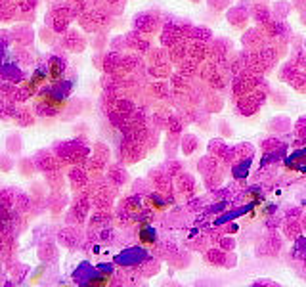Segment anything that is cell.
Returning a JSON list of instances; mask_svg holds the SVG:
<instances>
[{
  "instance_id": "1",
  "label": "cell",
  "mask_w": 306,
  "mask_h": 287,
  "mask_svg": "<svg viewBox=\"0 0 306 287\" xmlns=\"http://www.w3.org/2000/svg\"><path fill=\"white\" fill-rule=\"evenodd\" d=\"M266 100H268L266 90L257 88V90L251 92V94L232 100V104H236L234 105V109H236V113L238 115H241V117H253V115H257L258 111H260V107L264 105Z\"/></svg>"
},
{
  "instance_id": "2",
  "label": "cell",
  "mask_w": 306,
  "mask_h": 287,
  "mask_svg": "<svg viewBox=\"0 0 306 287\" xmlns=\"http://www.w3.org/2000/svg\"><path fill=\"white\" fill-rule=\"evenodd\" d=\"M260 81H262V77L253 75V73H249V71H243V73H239V75L232 77V85H230L232 100L255 92L258 88V85H260Z\"/></svg>"
},
{
  "instance_id": "3",
  "label": "cell",
  "mask_w": 306,
  "mask_h": 287,
  "mask_svg": "<svg viewBox=\"0 0 306 287\" xmlns=\"http://www.w3.org/2000/svg\"><path fill=\"white\" fill-rule=\"evenodd\" d=\"M163 25H165V19H163L161 12H142L134 18V29L147 37L161 33Z\"/></svg>"
},
{
  "instance_id": "4",
  "label": "cell",
  "mask_w": 306,
  "mask_h": 287,
  "mask_svg": "<svg viewBox=\"0 0 306 287\" xmlns=\"http://www.w3.org/2000/svg\"><path fill=\"white\" fill-rule=\"evenodd\" d=\"M258 27L266 33L268 40H281V42H289L291 37H293V29L289 27V23H287L285 19L272 18L270 21L262 23V25H258Z\"/></svg>"
},
{
  "instance_id": "5",
  "label": "cell",
  "mask_w": 306,
  "mask_h": 287,
  "mask_svg": "<svg viewBox=\"0 0 306 287\" xmlns=\"http://www.w3.org/2000/svg\"><path fill=\"white\" fill-rule=\"evenodd\" d=\"M226 21L230 27L241 29L245 31L251 21V10H249V2H239V4H232L226 10Z\"/></svg>"
},
{
  "instance_id": "6",
  "label": "cell",
  "mask_w": 306,
  "mask_h": 287,
  "mask_svg": "<svg viewBox=\"0 0 306 287\" xmlns=\"http://www.w3.org/2000/svg\"><path fill=\"white\" fill-rule=\"evenodd\" d=\"M149 184H151V188L157 193H161V195H165L167 199L171 201V197H174L172 193H174V182H172V178L167 174V172L163 171V167H159V169H153L151 172H149Z\"/></svg>"
},
{
  "instance_id": "7",
  "label": "cell",
  "mask_w": 306,
  "mask_h": 287,
  "mask_svg": "<svg viewBox=\"0 0 306 287\" xmlns=\"http://www.w3.org/2000/svg\"><path fill=\"white\" fill-rule=\"evenodd\" d=\"M159 40H161V46L165 48H171L174 46V44L182 42V40H186L180 25L176 23V19H171V21H167V23L163 25L161 33H159Z\"/></svg>"
},
{
  "instance_id": "8",
  "label": "cell",
  "mask_w": 306,
  "mask_h": 287,
  "mask_svg": "<svg viewBox=\"0 0 306 287\" xmlns=\"http://www.w3.org/2000/svg\"><path fill=\"white\" fill-rule=\"evenodd\" d=\"M234 54V42L226 37H214L209 42V59L220 61Z\"/></svg>"
},
{
  "instance_id": "9",
  "label": "cell",
  "mask_w": 306,
  "mask_h": 287,
  "mask_svg": "<svg viewBox=\"0 0 306 287\" xmlns=\"http://www.w3.org/2000/svg\"><path fill=\"white\" fill-rule=\"evenodd\" d=\"M266 42H268L266 33L258 27V25L245 29L243 35H241V46L247 48V50H258V48L264 46Z\"/></svg>"
},
{
  "instance_id": "10",
  "label": "cell",
  "mask_w": 306,
  "mask_h": 287,
  "mask_svg": "<svg viewBox=\"0 0 306 287\" xmlns=\"http://www.w3.org/2000/svg\"><path fill=\"white\" fill-rule=\"evenodd\" d=\"M249 10H251V19L255 21V25H262L274 18L268 0H249Z\"/></svg>"
},
{
  "instance_id": "11",
  "label": "cell",
  "mask_w": 306,
  "mask_h": 287,
  "mask_svg": "<svg viewBox=\"0 0 306 287\" xmlns=\"http://www.w3.org/2000/svg\"><path fill=\"white\" fill-rule=\"evenodd\" d=\"M226 167L222 165L218 157H214V155H205V157H201L199 161H197V171L199 174L205 178V176H210V174H216V172L224 171Z\"/></svg>"
},
{
  "instance_id": "12",
  "label": "cell",
  "mask_w": 306,
  "mask_h": 287,
  "mask_svg": "<svg viewBox=\"0 0 306 287\" xmlns=\"http://www.w3.org/2000/svg\"><path fill=\"white\" fill-rule=\"evenodd\" d=\"M126 46L134 50V52H140V54H145L149 48H151V40L147 35H143L140 31H132L126 35Z\"/></svg>"
},
{
  "instance_id": "13",
  "label": "cell",
  "mask_w": 306,
  "mask_h": 287,
  "mask_svg": "<svg viewBox=\"0 0 306 287\" xmlns=\"http://www.w3.org/2000/svg\"><path fill=\"white\" fill-rule=\"evenodd\" d=\"M147 90H149V96L153 100H157V102H167L172 94L171 83H167L163 79H155L151 85L147 86Z\"/></svg>"
},
{
  "instance_id": "14",
  "label": "cell",
  "mask_w": 306,
  "mask_h": 287,
  "mask_svg": "<svg viewBox=\"0 0 306 287\" xmlns=\"http://www.w3.org/2000/svg\"><path fill=\"white\" fill-rule=\"evenodd\" d=\"M228 257H230V253L228 251H224L220 245H212V247H209L205 253H203V258L209 262L210 266L226 268V264H228Z\"/></svg>"
},
{
  "instance_id": "15",
  "label": "cell",
  "mask_w": 306,
  "mask_h": 287,
  "mask_svg": "<svg viewBox=\"0 0 306 287\" xmlns=\"http://www.w3.org/2000/svg\"><path fill=\"white\" fill-rule=\"evenodd\" d=\"M188 56L191 59H195V61H207L209 59V42H205V40H188Z\"/></svg>"
},
{
  "instance_id": "16",
  "label": "cell",
  "mask_w": 306,
  "mask_h": 287,
  "mask_svg": "<svg viewBox=\"0 0 306 287\" xmlns=\"http://www.w3.org/2000/svg\"><path fill=\"white\" fill-rule=\"evenodd\" d=\"M207 85H209L210 90H214V92H224V90H228L230 85H232V75L228 73H222V71H216V73H212V75L205 81Z\"/></svg>"
},
{
  "instance_id": "17",
  "label": "cell",
  "mask_w": 306,
  "mask_h": 287,
  "mask_svg": "<svg viewBox=\"0 0 306 287\" xmlns=\"http://www.w3.org/2000/svg\"><path fill=\"white\" fill-rule=\"evenodd\" d=\"M174 190L178 191L180 195H190L191 191L195 190V178H193V174H190L188 171L178 174V176L174 178Z\"/></svg>"
},
{
  "instance_id": "18",
  "label": "cell",
  "mask_w": 306,
  "mask_h": 287,
  "mask_svg": "<svg viewBox=\"0 0 306 287\" xmlns=\"http://www.w3.org/2000/svg\"><path fill=\"white\" fill-rule=\"evenodd\" d=\"M174 71L182 73L184 77H190V79H197V77H199V71H201V63L188 56V57H184L180 63L176 65Z\"/></svg>"
},
{
  "instance_id": "19",
  "label": "cell",
  "mask_w": 306,
  "mask_h": 287,
  "mask_svg": "<svg viewBox=\"0 0 306 287\" xmlns=\"http://www.w3.org/2000/svg\"><path fill=\"white\" fill-rule=\"evenodd\" d=\"M302 232H304V228H302V224H300V219L285 220V224H283V236H285V239L295 241V239H298L302 236Z\"/></svg>"
},
{
  "instance_id": "20",
  "label": "cell",
  "mask_w": 306,
  "mask_h": 287,
  "mask_svg": "<svg viewBox=\"0 0 306 287\" xmlns=\"http://www.w3.org/2000/svg\"><path fill=\"white\" fill-rule=\"evenodd\" d=\"M174 71H172V63L171 61H161V63H153V65H147V75L151 79H169Z\"/></svg>"
},
{
  "instance_id": "21",
  "label": "cell",
  "mask_w": 306,
  "mask_h": 287,
  "mask_svg": "<svg viewBox=\"0 0 306 287\" xmlns=\"http://www.w3.org/2000/svg\"><path fill=\"white\" fill-rule=\"evenodd\" d=\"M167 52H169V61L172 65H178L184 57H188V40H182L178 44L167 48Z\"/></svg>"
},
{
  "instance_id": "22",
  "label": "cell",
  "mask_w": 306,
  "mask_h": 287,
  "mask_svg": "<svg viewBox=\"0 0 306 287\" xmlns=\"http://www.w3.org/2000/svg\"><path fill=\"white\" fill-rule=\"evenodd\" d=\"M199 138L195 134H182L180 138V150L184 155H193V153L199 150Z\"/></svg>"
},
{
  "instance_id": "23",
  "label": "cell",
  "mask_w": 306,
  "mask_h": 287,
  "mask_svg": "<svg viewBox=\"0 0 306 287\" xmlns=\"http://www.w3.org/2000/svg\"><path fill=\"white\" fill-rule=\"evenodd\" d=\"M287 85L298 94H306V73L302 69H296L295 73L287 79Z\"/></svg>"
},
{
  "instance_id": "24",
  "label": "cell",
  "mask_w": 306,
  "mask_h": 287,
  "mask_svg": "<svg viewBox=\"0 0 306 287\" xmlns=\"http://www.w3.org/2000/svg\"><path fill=\"white\" fill-rule=\"evenodd\" d=\"M184 126L186 123L182 121V117L178 113H169L167 117V134H174V136H182L184 134Z\"/></svg>"
},
{
  "instance_id": "25",
  "label": "cell",
  "mask_w": 306,
  "mask_h": 287,
  "mask_svg": "<svg viewBox=\"0 0 306 287\" xmlns=\"http://www.w3.org/2000/svg\"><path fill=\"white\" fill-rule=\"evenodd\" d=\"M145 61L153 65V63H161V61H169V52L165 46H151L145 52Z\"/></svg>"
},
{
  "instance_id": "26",
  "label": "cell",
  "mask_w": 306,
  "mask_h": 287,
  "mask_svg": "<svg viewBox=\"0 0 306 287\" xmlns=\"http://www.w3.org/2000/svg\"><path fill=\"white\" fill-rule=\"evenodd\" d=\"M222 107H224V100H222L220 92H210V94L205 98V102H203V109H205L207 113H216Z\"/></svg>"
},
{
  "instance_id": "27",
  "label": "cell",
  "mask_w": 306,
  "mask_h": 287,
  "mask_svg": "<svg viewBox=\"0 0 306 287\" xmlns=\"http://www.w3.org/2000/svg\"><path fill=\"white\" fill-rule=\"evenodd\" d=\"M163 171L167 172L172 180H174L178 174H182V172L186 171V167H184V163H182L180 159H176V157H169L167 161L163 163Z\"/></svg>"
},
{
  "instance_id": "28",
  "label": "cell",
  "mask_w": 306,
  "mask_h": 287,
  "mask_svg": "<svg viewBox=\"0 0 306 287\" xmlns=\"http://www.w3.org/2000/svg\"><path fill=\"white\" fill-rule=\"evenodd\" d=\"M169 83H171L172 90H190L191 85H193V79H190V77H184L182 73L174 71V73L169 77Z\"/></svg>"
},
{
  "instance_id": "29",
  "label": "cell",
  "mask_w": 306,
  "mask_h": 287,
  "mask_svg": "<svg viewBox=\"0 0 306 287\" xmlns=\"http://www.w3.org/2000/svg\"><path fill=\"white\" fill-rule=\"evenodd\" d=\"M201 107H193V105H184L182 109H178L176 113L182 117V121L186 124H193L197 123V117H199Z\"/></svg>"
},
{
  "instance_id": "30",
  "label": "cell",
  "mask_w": 306,
  "mask_h": 287,
  "mask_svg": "<svg viewBox=\"0 0 306 287\" xmlns=\"http://www.w3.org/2000/svg\"><path fill=\"white\" fill-rule=\"evenodd\" d=\"M291 12H293V6L287 0H277L276 4L272 6V16L276 19H287Z\"/></svg>"
},
{
  "instance_id": "31",
  "label": "cell",
  "mask_w": 306,
  "mask_h": 287,
  "mask_svg": "<svg viewBox=\"0 0 306 287\" xmlns=\"http://www.w3.org/2000/svg\"><path fill=\"white\" fill-rule=\"evenodd\" d=\"M234 148H236V163L247 161V159H251V157L255 155V148L249 142L238 144V146H234Z\"/></svg>"
},
{
  "instance_id": "32",
  "label": "cell",
  "mask_w": 306,
  "mask_h": 287,
  "mask_svg": "<svg viewBox=\"0 0 306 287\" xmlns=\"http://www.w3.org/2000/svg\"><path fill=\"white\" fill-rule=\"evenodd\" d=\"M169 262H171L172 268H186V266H190L191 257H190V253H186V251H176V253L169 258Z\"/></svg>"
},
{
  "instance_id": "33",
  "label": "cell",
  "mask_w": 306,
  "mask_h": 287,
  "mask_svg": "<svg viewBox=\"0 0 306 287\" xmlns=\"http://www.w3.org/2000/svg\"><path fill=\"white\" fill-rule=\"evenodd\" d=\"M228 144L224 142L222 138H214V140H210L209 142V153L210 155H214V157H218V159H222L224 157V153L228 152Z\"/></svg>"
},
{
  "instance_id": "34",
  "label": "cell",
  "mask_w": 306,
  "mask_h": 287,
  "mask_svg": "<svg viewBox=\"0 0 306 287\" xmlns=\"http://www.w3.org/2000/svg\"><path fill=\"white\" fill-rule=\"evenodd\" d=\"M180 138L182 136L167 134V142H165V153H167V157H176V153L180 150Z\"/></svg>"
},
{
  "instance_id": "35",
  "label": "cell",
  "mask_w": 306,
  "mask_h": 287,
  "mask_svg": "<svg viewBox=\"0 0 306 287\" xmlns=\"http://www.w3.org/2000/svg\"><path fill=\"white\" fill-rule=\"evenodd\" d=\"M140 65H143V61L138 56H124L121 57V69L130 73V71H136Z\"/></svg>"
},
{
  "instance_id": "36",
  "label": "cell",
  "mask_w": 306,
  "mask_h": 287,
  "mask_svg": "<svg viewBox=\"0 0 306 287\" xmlns=\"http://www.w3.org/2000/svg\"><path fill=\"white\" fill-rule=\"evenodd\" d=\"M205 2H207V8L212 14H222L234 4V0H205Z\"/></svg>"
},
{
  "instance_id": "37",
  "label": "cell",
  "mask_w": 306,
  "mask_h": 287,
  "mask_svg": "<svg viewBox=\"0 0 306 287\" xmlns=\"http://www.w3.org/2000/svg\"><path fill=\"white\" fill-rule=\"evenodd\" d=\"M296 69H300V67H296L295 63L289 59V61H285L283 65H279V69H277V79L283 81V83H287V79L293 75Z\"/></svg>"
},
{
  "instance_id": "38",
  "label": "cell",
  "mask_w": 306,
  "mask_h": 287,
  "mask_svg": "<svg viewBox=\"0 0 306 287\" xmlns=\"http://www.w3.org/2000/svg\"><path fill=\"white\" fill-rule=\"evenodd\" d=\"M167 117H169V113H163V111H155L153 113V117H151V128L153 130H165L167 128Z\"/></svg>"
},
{
  "instance_id": "39",
  "label": "cell",
  "mask_w": 306,
  "mask_h": 287,
  "mask_svg": "<svg viewBox=\"0 0 306 287\" xmlns=\"http://www.w3.org/2000/svg\"><path fill=\"white\" fill-rule=\"evenodd\" d=\"M289 126H291V123L287 121L285 117H281V119L277 117L274 121H270V126H268V128H270L272 132H285V130H289Z\"/></svg>"
},
{
  "instance_id": "40",
  "label": "cell",
  "mask_w": 306,
  "mask_h": 287,
  "mask_svg": "<svg viewBox=\"0 0 306 287\" xmlns=\"http://www.w3.org/2000/svg\"><path fill=\"white\" fill-rule=\"evenodd\" d=\"M283 144H281V140L279 138H266V140H262V144H260V148H262V152H277L279 148H281Z\"/></svg>"
},
{
  "instance_id": "41",
  "label": "cell",
  "mask_w": 306,
  "mask_h": 287,
  "mask_svg": "<svg viewBox=\"0 0 306 287\" xmlns=\"http://www.w3.org/2000/svg\"><path fill=\"white\" fill-rule=\"evenodd\" d=\"M117 109H119V113L124 115V117H128V115H132L136 111V105H134L132 100H121L119 104H117Z\"/></svg>"
},
{
  "instance_id": "42",
  "label": "cell",
  "mask_w": 306,
  "mask_h": 287,
  "mask_svg": "<svg viewBox=\"0 0 306 287\" xmlns=\"http://www.w3.org/2000/svg\"><path fill=\"white\" fill-rule=\"evenodd\" d=\"M209 245H212V243H210V239L207 234H205V236H199V238L191 243V247L195 249V251H199V253H205V251L209 249Z\"/></svg>"
},
{
  "instance_id": "43",
  "label": "cell",
  "mask_w": 306,
  "mask_h": 287,
  "mask_svg": "<svg viewBox=\"0 0 306 287\" xmlns=\"http://www.w3.org/2000/svg\"><path fill=\"white\" fill-rule=\"evenodd\" d=\"M216 245H220V247L224 249V251H228V253H232L234 249H236V239L230 238V236H222L220 238V241L216 243Z\"/></svg>"
},
{
  "instance_id": "44",
  "label": "cell",
  "mask_w": 306,
  "mask_h": 287,
  "mask_svg": "<svg viewBox=\"0 0 306 287\" xmlns=\"http://www.w3.org/2000/svg\"><path fill=\"white\" fill-rule=\"evenodd\" d=\"M126 180H128V174H126L123 169L113 167V182H115V184H117V186H123Z\"/></svg>"
},
{
  "instance_id": "45",
  "label": "cell",
  "mask_w": 306,
  "mask_h": 287,
  "mask_svg": "<svg viewBox=\"0 0 306 287\" xmlns=\"http://www.w3.org/2000/svg\"><path fill=\"white\" fill-rule=\"evenodd\" d=\"M289 44H291V52H300V50H304V38L298 37V35H293L291 40H289Z\"/></svg>"
},
{
  "instance_id": "46",
  "label": "cell",
  "mask_w": 306,
  "mask_h": 287,
  "mask_svg": "<svg viewBox=\"0 0 306 287\" xmlns=\"http://www.w3.org/2000/svg\"><path fill=\"white\" fill-rule=\"evenodd\" d=\"M149 186H151L149 182L138 180V182H136V188H134V190H136V193H143V195H147V193H149Z\"/></svg>"
},
{
  "instance_id": "47",
  "label": "cell",
  "mask_w": 306,
  "mask_h": 287,
  "mask_svg": "<svg viewBox=\"0 0 306 287\" xmlns=\"http://www.w3.org/2000/svg\"><path fill=\"white\" fill-rule=\"evenodd\" d=\"M291 6H293V10H296V12H306V0H293Z\"/></svg>"
},
{
  "instance_id": "48",
  "label": "cell",
  "mask_w": 306,
  "mask_h": 287,
  "mask_svg": "<svg viewBox=\"0 0 306 287\" xmlns=\"http://www.w3.org/2000/svg\"><path fill=\"white\" fill-rule=\"evenodd\" d=\"M274 96H276V98H274V102H276V104H285L287 100H285V94H281V92H274Z\"/></svg>"
},
{
  "instance_id": "49",
  "label": "cell",
  "mask_w": 306,
  "mask_h": 287,
  "mask_svg": "<svg viewBox=\"0 0 306 287\" xmlns=\"http://www.w3.org/2000/svg\"><path fill=\"white\" fill-rule=\"evenodd\" d=\"M255 285H277L276 281H270V279H258V281H255Z\"/></svg>"
},
{
  "instance_id": "50",
  "label": "cell",
  "mask_w": 306,
  "mask_h": 287,
  "mask_svg": "<svg viewBox=\"0 0 306 287\" xmlns=\"http://www.w3.org/2000/svg\"><path fill=\"white\" fill-rule=\"evenodd\" d=\"M222 130H224V134H226V136H230V134H232V130L228 128V123H226V121L222 123Z\"/></svg>"
},
{
  "instance_id": "51",
  "label": "cell",
  "mask_w": 306,
  "mask_h": 287,
  "mask_svg": "<svg viewBox=\"0 0 306 287\" xmlns=\"http://www.w3.org/2000/svg\"><path fill=\"white\" fill-rule=\"evenodd\" d=\"M300 224H302V228H304V232H306V214L300 217Z\"/></svg>"
},
{
  "instance_id": "52",
  "label": "cell",
  "mask_w": 306,
  "mask_h": 287,
  "mask_svg": "<svg viewBox=\"0 0 306 287\" xmlns=\"http://www.w3.org/2000/svg\"><path fill=\"white\" fill-rule=\"evenodd\" d=\"M109 2H111V4H117V2H123V0H109Z\"/></svg>"
},
{
  "instance_id": "53",
  "label": "cell",
  "mask_w": 306,
  "mask_h": 287,
  "mask_svg": "<svg viewBox=\"0 0 306 287\" xmlns=\"http://www.w3.org/2000/svg\"><path fill=\"white\" fill-rule=\"evenodd\" d=\"M190 2H193V4H199L201 0H190Z\"/></svg>"
},
{
  "instance_id": "54",
  "label": "cell",
  "mask_w": 306,
  "mask_h": 287,
  "mask_svg": "<svg viewBox=\"0 0 306 287\" xmlns=\"http://www.w3.org/2000/svg\"><path fill=\"white\" fill-rule=\"evenodd\" d=\"M302 71H304V73H306V63H304V65H302Z\"/></svg>"
},
{
  "instance_id": "55",
  "label": "cell",
  "mask_w": 306,
  "mask_h": 287,
  "mask_svg": "<svg viewBox=\"0 0 306 287\" xmlns=\"http://www.w3.org/2000/svg\"><path fill=\"white\" fill-rule=\"evenodd\" d=\"M304 50H306V37H304Z\"/></svg>"
}]
</instances>
